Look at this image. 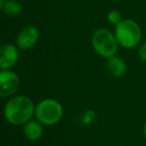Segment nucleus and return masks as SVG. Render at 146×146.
Returning a JSON list of instances; mask_svg holds the SVG:
<instances>
[{
	"label": "nucleus",
	"instance_id": "nucleus-1",
	"mask_svg": "<svg viewBox=\"0 0 146 146\" xmlns=\"http://www.w3.org/2000/svg\"><path fill=\"white\" fill-rule=\"evenodd\" d=\"M35 113L33 102L26 96H16L9 99L5 107L6 120L11 124H25Z\"/></svg>",
	"mask_w": 146,
	"mask_h": 146
},
{
	"label": "nucleus",
	"instance_id": "nucleus-2",
	"mask_svg": "<svg viewBox=\"0 0 146 146\" xmlns=\"http://www.w3.org/2000/svg\"><path fill=\"white\" fill-rule=\"evenodd\" d=\"M115 38L124 48L135 47L141 38L139 25L132 19H122L115 25Z\"/></svg>",
	"mask_w": 146,
	"mask_h": 146
},
{
	"label": "nucleus",
	"instance_id": "nucleus-3",
	"mask_svg": "<svg viewBox=\"0 0 146 146\" xmlns=\"http://www.w3.org/2000/svg\"><path fill=\"white\" fill-rule=\"evenodd\" d=\"M92 46L97 54L103 57H113L117 50V40L115 34L110 32L107 29H98L94 32L91 39Z\"/></svg>",
	"mask_w": 146,
	"mask_h": 146
},
{
	"label": "nucleus",
	"instance_id": "nucleus-4",
	"mask_svg": "<svg viewBox=\"0 0 146 146\" xmlns=\"http://www.w3.org/2000/svg\"><path fill=\"white\" fill-rule=\"evenodd\" d=\"M34 115L36 116V120L40 121L42 124L51 125L57 123L62 119L63 108L57 100L44 99L36 105Z\"/></svg>",
	"mask_w": 146,
	"mask_h": 146
},
{
	"label": "nucleus",
	"instance_id": "nucleus-5",
	"mask_svg": "<svg viewBox=\"0 0 146 146\" xmlns=\"http://www.w3.org/2000/svg\"><path fill=\"white\" fill-rule=\"evenodd\" d=\"M19 86V79L16 73L2 70L0 73V96L8 97L16 92Z\"/></svg>",
	"mask_w": 146,
	"mask_h": 146
},
{
	"label": "nucleus",
	"instance_id": "nucleus-6",
	"mask_svg": "<svg viewBox=\"0 0 146 146\" xmlns=\"http://www.w3.org/2000/svg\"><path fill=\"white\" fill-rule=\"evenodd\" d=\"M39 38V32L34 26H25L17 35L16 43L21 49H27L33 47Z\"/></svg>",
	"mask_w": 146,
	"mask_h": 146
},
{
	"label": "nucleus",
	"instance_id": "nucleus-7",
	"mask_svg": "<svg viewBox=\"0 0 146 146\" xmlns=\"http://www.w3.org/2000/svg\"><path fill=\"white\" fill-rule=\"evenodd\" d=\"M18 59L17 48L10 43H6L0 49V66L2 70H8L16 64Z\"/></svg>",
	"mask_w": 146,
	"mask_h": 146
},
{
	"label": "nucleus",
	"instance_id": "nucleus-8",
	"mask_svg": "<svg viewBox=\"0 0 146 146\" xmlns=\"http://www.w3.org/2000/svg\"><path fill=\"white\" fill-rule=\"evenodd\" d=\"M23 131L26 138H29L30 140H36L41 137L43 129L40 121H29L24 124Z\"/></svg>",
	"mask_w": 146,
	"mask_h": 146
},
{
	"label": "nucleus",
	"instance_id": "nucleus-9",
	"mask_svg": "<svg viewBox=\"0 0 146 146\" xmlns=\"http://www.w3.org/2000/svg\"><path fill=\"white\" fill-rule=\"evenodd\" d=\"M107 67L111 71V73L115 76H122L125 73V63L120 57H110L107 60Z\"/></svg>",
	"mask_w": 146,
	"mask_h": 146
},
{
	"label": "nucleus",
	"instance_id": "nucleus-10",
	"mask_svg": "<svg viewBox=\"0 0 146 146\" xmlns=\"http://www.w3.org/2000/svg\"><path fill=\"white\" fill-rule=\"evenodd\" d=\"M1 1V9L3 10V13L8 16H19L21 13H22V7L19 5V2L15 1V0H7V1H3V0H0Z\"/></svg>",
	"mask_w": 146,
	"mask_h": 146
},
{
	"label": "nucleus",
	"instance_id": "nucleus-11",
	"mask_svg": "<svg viewBox=\"0 0 146 146\" xmlns=\"http://www.w3.org/2000/svg\"><path fill=\"white\" fill-rule=\"evenodd\" d=\"M107 19H108L112 24H115V25L122 21V19H121V15H120V13H119L117 10H111V11L108 13V15H107Z\"/></svg>",
	"mask_w": 146,
	"mask_h": 146
},
{
	"label": "nucleus",
	"instance_id": "nucleus-12",
	"mask_svg": "<svg viewBox=\"0 0 146 146\" xmlns=\"http://www.w3.org/2000/svg\"><path fill=\"white\" fill-rule=\"evenodd\" d=\"M138 56L141 60H146V42L139 48V51H138Z\"/></svg>",
	"mask_w": 146,
	"mask_h": 146
},
{
	"label": "nucleus",
	"instance_id": "nucleus-13",
	"mask_svg": "<svg viewBox=\"0 0 146 146\" xmlns=\"http://www.w3.org/2000/svg\"><path fill=\"white\" fill-rule=\"evenodd\" d=\"M144 133H145V137H146V123H145V127H144Z\"/></svg>",
	"mask_w": 146,
	"mask_h": 146
}]
</instances>
